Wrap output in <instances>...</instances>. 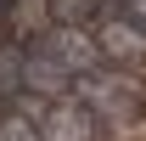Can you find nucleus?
<instances>
[{"label": "nucleus", "instance_id": "obj_1", "mask_svg": "<svg viewBox=\"0 0 146 141\" xmlns=\"http://www.w3.org/2000/svg\"><path fill=\"white\" fill-rule=\"evenodd\" d=\"M73 102L84 107L96 124L101 119H124V113L141 107V79L124 73V68H112V62H96V68H84L73 79Z\"/></svg>", "mask_w": 146, "mask_h": 141}, {"label": "nucleus", "instance_id": "obj_2", "mask_svg": "<svg viewBox=\"0 0 146 141\" xmlns=\"http://www.w3.org/2000/svg\"><path fill=\"white\" fill-rule=\"evenodd\" d=\"M17 107L34 119L39 141H96V130H101L73 96H62V102H17Z\"/></svg>", "mask_w": 146, "mask_h": 141}, {"label": "nucleus", "instance_id": "obj_3", "mask_svg": "<svg viewBox=\"0 0 146 141\" xmlns=\"http://www.w3.org/2000/svg\"><path fill=\"white\" fill-rule=\"evenodd\" d=\"M0 141H39V130H34V119L23 107H6L0 113Z\"/></svg>", "mask_w": 146, "mask_h": 141}]
</instances>
